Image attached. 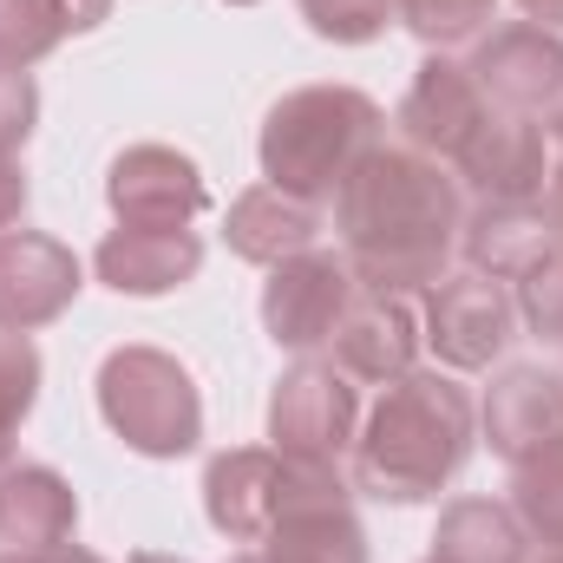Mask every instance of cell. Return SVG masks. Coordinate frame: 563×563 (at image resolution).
I'll list each match as a JSON object with an SVG mask.
<instances>
[{
	"label": "cell",
	"instance_id": "cell-1",
	"mask_svg": "<svg viewBox=\"0 0 563 563\" xmlns=\"http://www.w3.org/2000/svg\"><path fill=\"white\" fill-rule=\"evenodd\" d=\"M334 230L347 243V269L374 295H426L452 276L465 197L459 177L413 144H374L347 184L334 190Z\"/></svg>",
	"mask_w": 563,
	"mask_h": 563
},
{
	"label": "cell",
	"instance_id": "cell-2",
	"mask_svg": "<svg viewBox=\"0 0 563 563\" xmlns=\"http://www.w3.org/2000/svg\"><path fill=\"white\" fill-rule=\"evenodd\" d=\"M472 445H478L472 394L439 367H413L380 387L367 426L354 432V492L380 505H426L465 472Z\"/></svg>",
	"mask_w": 563,
	"mask_h": 563
},
{
	"label": "cell",
	"instance_id": "cell-3",
	"mask_svg": "<svg viewBox=\"0 0 563 563\" xmlns=\"http://www.w3.org/2000/svg\"><path fill=\"white\" fill-rule=\"evenodd\" d=\"M380 132H387V112L367 92H354V86H295L263 119V139H256L263 177L276 190L321 203L380 144Z\"/></svg>",
	"mask_w": 563,
	"mask_h": 563
},
{
	"label": "cell",
	"instance_id": "cell-4",
	"mask_svg": "<svg viewBox=\"0 0 563 563\" xmlns=\"http://www.w3.org/2000/svg\"><path fill=\"white\" fill-rule=\"evenodd\" d=\"M99 413L139 459H184L203 439V394L190 367L164 347H112L99 367Z\"/></svg>",
	"mask_w": 563,
	"mask_h": 563
},
{
	"label": "cell",
	"instance_id": "cell-5",
	"mask_svg": "<svg viewBox=\"0 0 563 563\" xmlns=\"http://www.w3.org/2000/svg\"><path fill=\"white\" fill-rule=\"evenodd\" d=\"M361 432V394L334 361L301 354L269 394V445L282 459H308V465H341L354 452Z\"/></svg>",
	"mask_w": 563,
	"mask_h": 563
},
{
	"label": "cell",
	"instance_id": "cell-6",
	"mask_svg": "<svg viewBox=\"0 0 563 563\" xmlns=\"http://www.w3.org/2000/svg\"><path fill=\"white\" fill-rule=\"evenodd\" d=\"M263 563H367V531L354 518V485L341 465L295 459L288 498L263 531Z\"/></svg>",
	"mask_w": 563,
	"mask_h": 563
},
{
	"label": "cell",
	"instance_id": "cell-7",
	"mask_svg": "<svg viewBox=\"0 0 563 563\" xmlns=\"http://www.w3.org/2000/svg\"><path fill=\"white\" fill-rule=\"evenodd\" d=\"M518 334V295L505 282L478 276V269H459V276H439L420 295V341L452 367V374H478L492 367Z\"/></svg>",
	"mask_w": 563,
	"mask_h": 563
},
{
	"label": "cell",
	"instance_id": "cell-8",
	"mask_svg": "<svg viewBox=\"0 0 563 563\" xmlns=\"http://www.w3.org/2000/svg\"><path fill=\"white\" fill-rule=\"evenodd\" d=\"M354 295H361V282L347 269V256H334V250L288 256L263 282V328L288 354H314V347L334 341V328L354 308Z\"/></svg>",
	"mask_w": 563,
	"mask_h": 563
},
{
	"label": "cell",
	"instance_id": "cell-9",
	"mask_svg": "<svg viewBox=\"0 0 563 563\" xmlns=\"http://www.w3.org/2000/svg\"><path fill=\"white\" fill-rule=\"evenodd\" d=\"M106 203L132 230H190L210 210V184L177 144H132L106 170Z\"/></svg>",
	"mask_w": 563,
	"mask_h": 563
},
{
	"label": "cell",
	"instance_id": "cell-10",
	"mask_svg": "<svg viewBox=\"0 0 563 563\" xmlns=\"http://www.w3.org/2000/svg\"><path fill=\"white\" fill-rule=\"evenodd\" d=\"M86 288L79 256L46 236V230H0V328L7 334H33L53 328Z\"/></svg>",
	"mask_w": 563,
	"mask_h": 563
},
{
	"label": "cell",
	"instance_id": "cell-11",
	"mask_svg": "<svg viewBox=\"0 0 563 563\" xmlns=\"http://www.w3.org/2000/svg\"><path fill=\"white\" fill-rule=\"evenodd\" d=\"M465 66H472L478 92H485L498 112L538 119V112L563 106V33H551V26L511 20V26L485 33Z\"/></svg>",
	"mask_w": 563,
	"mask_h": 563
},
{
	"label": "cell",
	"instance_id": "cell-12",
	"mask_svg": "<svg viewBox=\"0 0 563 563\" xmlns=\"http://www.w3.org/2000/svg\"><path fill=\"white\" fill-rule=\"evenodd\" d=\"M452 164L478 190V203H538L551 177V125L492 106Z\"/></svg>",
	"mask_w": 563,
	"mask_h": 563
},
{
	"label": "cell",
	"instance_id": "cell-13",
	"mask_svg": "<svg viewBox=\"0 0 563 563\" xmlns=\"http://www.w3.org/2000/svg\"><path fill=\"white\" fill-rule=\"evenodd\" d=\"M485 426V445L505 459V465H531L544 452L563 445V374L525 361V367H505L478 407Z\"/></svg>",
	"mask_w": 563,
	"mask_h": 563
},
{
	"label": "cell",
	"instance_id": "cell-14",
	"mask_svg": "<svg viewBox=\"0 0 563 563\" xmlns=\"http://www.w3.org/2000/svg\"><path fill=\"white\" fill-rule=\"evenodd\" d=\"M288 478H295V459H282L276 445H236V452H217L203 465V511L223 538L236 544H263V531L276 525L282 498H288Z\"/></svg>",
	"mask_w": 563,
	"mask_h": 563
},
{
	"label": "cell",
	"instance_id": "cell-15",
	"mask_svg": "<svg viewBox=\"0 0 563 563\" xmlns=\"http://www.w3.org/2000/svg\"><path fill=\"white\" fill-rule=\"evenodd\" d=\"M328 347H334V367L347 380H380L387 387V380L413 374V354H420V295H374V288H361Z\"/></svg>",
	"mask_w": 563,
	"mask_h": 563
},
{
	"label": "cell",
	"instance_id": "cell-16",
	"mask_svg": "<svg viewBox=\"0 0 563 563\" xmlns=\"http://www.w3.org/2000/svg\"><path fill=\"white\" fill-rule=\"evenodd\" d=\"M492 112V99L478 92V79H472V66H459V59H445V53H432L420 73H413V86H407V99H400V132L413 151L426 157H459L465 139L478 132V119Z\"/></svg>",
	"mask_w": 563,
	"mask_h": 563
},
{
	"label": "cell",
	"instance_id": "cell-17",
	"mask_svg": "<svg viewBox=\"0 0 563 563\" xmlns=\"http://www.w3.org/2000/svg\"><path fill=\"white\" fill-rule=\"evenodd\" d=\"M558 236H563V223L544 203H478V210H465L459 256H465V269H478V276L518 282L558 250Z\"/></svg>",
	"mask_w": 563,
	"mask_h": 563
},
{
	"label": "cell",
	"instance_id": "cell-18",
	"mask_svg": "<svg viewBox=\"0 0 563 563\" xmlns=\"http://www.w3.org/2000/svg\"><path fill=\"white\" fill-rule=\"evenodd\" d=\"M92 269L112 295H170V288L197 282L203 236L197 230H132V223H119L92 250Z\"/></svg>",
	"mask_w": 563,
	"mask_h": 563
},
{
	"label": "cell",
	"instance_id": "cell-19",
	"mask_svg": "<svg viewBox=\"0 0 563 563\" xmlns=\"http://www.w3.org/2000/svg\"><path fill=\"white\" fill-rule=\"evenodd\" d=\"M223 236H230V250H236L243 263L276 269V263L308 256V250L321 243V203H308V197H295V190H276V184H256V190H243V197L230 203Z\"/></svg>",
	"mask_w": 563,
	"mask_h": 563
},
{
	"label": "cell",
	"instance_id": "cell-20",
	"mask_svg": "<svg viewBox=\"0 0 563 563\" xmlns=\"http://www.w3.org/2000/svg\"><path fill=\"white\" fill-rule=\"evenodd\" d=\"M79 531V492L53 465H7L0 472V544L53 551Z\"/></svg>",
	"mask_w": 563,
	"mask_h": 563
},
{
	"label": "cell",
	"instance_id": "cell-21",
	"mask_svg": "<svg viewBox=\"0 0 563 563\" xmlns=\"http://www.w3.org/2000/svg\"><path fill=\"white\" fill-rule=\"evenodd\" d=\"M531 538L511 505L498 498H459L439 511L432 531V563H525Z\"/></svg>",
	"mask_w": 563,
	"mask_h": 563
},
{
	"label": "cell",
	"instance_id": "cell-22",
	"mask_svg": "<svg viewBox=\"0 0 563 563\" xmlns=\"http://www.w3.org/2000/svg\"><path fill=\"white\" fill-rule=\"evenodd\" d=\"M511 511H518L525 538L563 551V445L531 465H511Z\"/></svg>",
	"mask_w": 563,
	"mask_h": 563
},
{
	"label": "cell",
	"instance_id": "cell-23",
	"mask_svg": "<svg viewBox=\"0 0 563 563\" xmlns=\"http://www.w3.org/2000/svg\"><path fill=\"white\" fill-rule=\"evenodd\" d=\"M40 407V347L0 328V472L13 465V432Z\"/></svg>",
	"mask_w": 563,
	"mask_h": 563
},
{
	"label": "cell",
	"instance_id": "cell-24",
	"mask_svg": "<svg viewBox=\"0 0 563 563\" xmlns=\"http://www.w3.org/2000/svg\"><path fill=\"white\" fill-rule=\"evenodd\" d=\"M492 13H498V0H394V20H400L413 40H426L432 53L478 40V33L492 26Z\"/></svg>",
	"mask_w": 563,
	"mask_h": 563
},
{
	"label": "cell",
	"instance_id": "cell-25",
	"mask_svg": "<svg viewBox=\"0 0 563 563\" xmlns=\"http://www.w3.org/2000/svg\"><path fill=\"white\" fill-rule=\"evenodd\" d=\"M301 20L334 46H367L394 26V0H301Z\"/></svg>",
	"mask_w": 563,
	"mask_h": 563
},
{
	"label": "cell",
	"instance_id": "cell-26",
	"mask_svg": "<svg viewBox=\"0 0 563 563\" xmlns=\"http://www.w3.org/2000/svg\"><path fill=\"white\" fill-rule=\"evenodd\" d=\"M66 33H59V20H53V7L46 0H0V66H33V59H46L53 46H59Z\"/></svg>",
	"mask_w": 563,
	"mask_h": 563
},
{
	"label": "cell",
	"instance_id": "cell-27",
	"mask_svg": "<svg viewBox=\"0 0 563 563\" xmlns=\"http://www.w3.org/2000/svg\"><path fill=\"white\" fill-rule=\"evenodd\" d=\"M518 321L538 341H563V236L531 276H518Z\"/></svg>",
	"mask_w": 563,
	"mask_h": 563
},
{
	"label": "cell",
	"instance_id": "cell-28",
	"mask_svg": "<svg viewBox=\"0 0 563 563\" xmlns=\"http://www.w3.org/2000/svg\"><path fill=\"white\" fill-rule=\"evenodd\" d=\"M40 125V86L20 66H0V151H20Z\"/></svg>",
	"mask_w": 563,
	"mask_h": 563
},
{
	"label": "cell",
	"instance_id": "cell-29",
	"mask_svg": "<svg viewBox=\"0 0 563 563\" xmlns=\"http://www.w3.org/2000/svg\"><path fill=\"white\" fill-rule=\"evenodd\" d=\"M26 170H20V157L13 151H0V230H13L20 217H26Z\"/></svg>",
	"mask_w": 563,
	"mask_h": 563
},
{
	"label": "cell",
	"instance_id": "cell-30",
	"mask_svg": "<svg viewBox=\"0 0 563 563\" xmlns=\"http://www.w3.org/2000/svg\"><path fill=\"white\" fill-rule=\"evenodd\" d=\"M46 7H53L59 33H92V26L112 20V0H46Z\"/></svg>",
	"mask_w": 563,
	"mask_h": 563
},
{
	"label": "cell",
	"instance_id": "cell-31",
	"mask_svg": "<svg viewBox=\"0 0 563 563\" xmlns=\"http://www.w3.org/2000/svg\"><path fill=\"white\" fill-rule=\"evenodd\" d=\"M538 203L563 223V112H558V125H551V177H544V197Z\"/></svg>",
	"mask_w": 563,
	"mask_h": 563
},
{
	"label": "cell",
	"instance_id": "cell-32",
	"mask_svg": "<svg viewBox=\"0 0 563 563\" xmlns=\"http://www.w3.org/2000/svg\"><path fill=\"white\" fill-rule=\"evenodd\" d=\"M0 563H106L79 544H53V551H0Z\"/></svg>",
	"mask_w": 563,
	"mask_h": 563
},
{
	"label": "cell",
	"instance_id": "cell-33",
	"mask_svg": "<svg viewBox=\"0 0 563 563\" xmlns=\"http://www.w3.org/2000/svg\"><path fill=\"white\" fill-rule=\"evenodd\" d=\"M518 7H525V20H531V26L563 33V0H518Z\"/></svg>",
	"mask_w": 563,
	"mask_h": 563
},
{
	"label": "cell",
	"instance_id": "cell-34",
	"mask_svg": "<svg viewBox=\"0 0 563 563\" xmlns=\"http://www.w3.org/2000/svg\"><path fill=\"white\" fill-rule=\"evenodd\" d=\"M132 563H184V558H164V551H139Z\"/></svg>",
	"mask_w": 563,
	"mask_h": 563
},
{
	"label": "cell",
	"instance_id": "cell-35",
	"mask_svg": "<svg viewBox=\"0 0 563 563\" xmlns=\"http://www.w3.org/2000/svg\"><path fill=\"white\" fill-rule=\"evenodd\" d=\"M230 563H263V551H256V558H230Z\"/></svg>",
	"mask_w": 563,
	"mask_h": 563
},
{
	"label": "cell",
	"instance_id": "cell-36",
	"mask_svg": "<svg viewBox=\"0 0 563 563\" xmlns=\"http://www.w3.org/2000/svg\"><path fill=\"white\" fill-rule=\"evenodd\" d=\"M538 563H563V551H551V558H538Z\"/></svg>",
	"mask_w": 563,
	"mask_h": 563
},
{
	"label": "cell",
	"instance_id": "cell-37",
	"mask_svg": "<svg viewBox=\"0 0 563 563\" xmlns=\"http://www.w3.org/2000/svg\"><path fill=\"white\" fill-rule=\"evenodd\" d=\"M230 7H256V0H230Z\"/></svg>",
	"mask_w": 563,
	"mask_h": 563
},
{
	"label": "cell",
	"instance_id": "cell-38",
	"mask_svg": "<svg viewBox=\"0 0 563 563\" xmlns=\"http://www.w3.org/2000/svg\"><path fill=\"white\" fill-rule=\"evenodd\" d=\"M426 563H432V558H426Z\"/></svg>",
	"mask_w": 563,
	"mask_h": 563
}]
</instances>
